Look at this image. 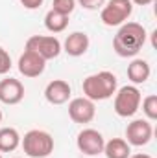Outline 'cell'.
Segmentation results:
<instances>
[{
    "label": "cell",
    "instance_id": "6da1fadb",
    "mask_svg": "<svg viewBox=\"0 0 157 158\" xmlns=\"http://www.w3.org/2000/svg\"><path fill=\"white\" fill-rule=\"evenodd\" d=\"M146 42V30L139 22H126L113 39V50L120 57H135Z\"/></svg>",
    "mask_w": 157,
    "mask_h": 158
},
{
    "label": "cell",
    "instance_id": "7a4b0ae2",
    "mask_svg": "<svg viewBox=\"0 0 157 158\" xmlns=\"http://www.w3.org/2000/svg\"><path fill=\"white\" fill-rule=\"evenodd\" d=\"M117 92V76L104 70L83 79V94L91 101L109 99Z\"/></svg>",
    "mask_w": 157,
    "mask_h": 158
},
{
    "label": "cell",
    "instance_id": "3957f363",
    "mask_svg": "<svg viewBox=\"0 0 157 158\" xmlns=\"http://www.w3.org/2000/svg\"><path fill=\"white\" fill-rule=\"evenodd\" d=\"M24 153L30 158H46L54 151V138L41 129H32L20 140Z\"/></svg>",
    "mask_w": 157,
    "mask_h": 158
},
{
    "label": "cell",
    "instance_id": "277c9868",
    "mask_svg": "<svg viewBox=\"0 0 157 158\" xmlns=\"http://www.w3.org/2000/svg\"><path fill=\"white\" fill-rule=\"evenodd\" d=\"M115 94H117L115 96V105H113L115 112L120 118H131L141 107V101H142L141 90L133 85H126Z\"/></svg>",
    "mask_w": 157,
    "mask_h": 158
},
{
    "label": "cell",
    "instance_id": "5b68a950",
    "mask_svg": "<svg viewBox=\"0 0 157 158\" xmlns=\"http://www.w3.org/2000/svg\"><path fill=\"white\" fill-rule=\"evenodd\" d=\"M133 13V4L131 0H109L100 13V19L105 26H120L124 24Z\"/></svg>",
    "mask_w": 157,
    "mask_h": 158
},
{
    "label": "cell",
    "instance_id": "8992f818",
    "mask_svg": "<svg viewBox=\"0 0 157 158\" xmlns=\"http://www.w3.org/2000/svg\"><path fill=\"white\" fill-rule=\"evenodd\" d=\"M26 50L35 52L44 61H50L61 53V42L59 39L50 37V35H34L26 40Z\"/></svg>",
    "mask_w": 157,
    "mask_h": 158
},
{
    "label": "cell",
    "instance_id": "52a82bcc",
    "mask_svg": "<svg viewBox=\"0 0 157 158\" xmlns=\"http://www.w3.org/2000/svg\"><path fill=\"white\" fill-rule=\"evenodd\" d=\"M76 145H78V149L83 155L96 156V155L104 153L105 140L96 129H83L78 134V138H76Z\"/></svg>",
    "mask_w": 157,
    "mask_h": 158
},
{
    "label": "cell",
    "instance_id": "ba28073f",
    "mask_svg": "<svg viewBox=\"0 0 157 158\" xmlns=\"http://www.w3.org/2000/svg\"><path fill=\"white\" fill-rule=\"evenodd\" d=\"M152 134H154V129H152V123L148 119H133L126 127L128 143L129 145H135V147L146 145L152 140Z\"/></svg>",
    "mask_w": 157,
    "mask_h": 158
},
{
    "label": "cell",
    "instance_id": "9c48e42d",
    "mask_svg": "<svg viewBox=\"0 0 157 158\" xmlns=\"http://www.w3.org/2000/svg\"><path fill=\"white\" fill-rule=\"evenodd\" d=\"M94 114H96L94 101L87 99L85 96L83 98H74L69 103V116L74 123H91L94 119Z\"/></svg>",
    "mask_w": 157,
    "mask_h": 158
},
{
    "label": "cell",
    "instance_id": "30bf717a",
    "mask_svg": "<svg viewBox=\"0 0 157 158\" xmlns=\"http://www.w3.org/2000/svg\"><path fill=\"white\" fill-rule=\"evenodd\" d=\"M44 66H46V61L35 52L24 50V53L19 57V72L24 77H39L44 72Z\"/></svg>",
    "mask_w": 157,
    "mask_h": 158
},
{
    "label": "cell",
    "instance_id": "8fae6325",
    "mask_svg": "<svg viewBox=\"0 0 157 158\" xmlns=\"http://www.w3.org/2000/svg\"><path fill=\"white\" fill-rule=\"evenodd\" d=\"M24 98V86L19 79L7 77L0 81V101L4 105H17Z\"/></svg>",
    "mask_w": 157,
    "mask_h": 158
},
{
    "label": "cell",
    "instance_id": "7c38bea8",
    "mask_svg": "<svg viewBox=\"0 0 157 158\" xmlns=\"http://www.w3.org/2000/svg\"><path fill=\"white\" fill-rule=\"evenodd\" d=\"M44 98L52 105H63L70 98V85L63 79H54L44 88Z\"/></svg>",
    "mask_w": 157,
    "mask_h": 158
},
{
    "label": "cell",
    "instance_id": "4fadbf2b",
    "mask_svg": "<svg viewBox=\"0 0 157 158\" xmlns=\"http://www.w3.org/2000/svg\"><path fill=\"white\" fill-rule=\"evenodd\" d=\"M89 50V35L83 31H74L65 40V52L72 57H79Z\"/></svg>",
    "mask_w": 157,
    "mask_h": 158
},
{
    "label": "cell",
    "instance_id": "5bb4252c",
    "mask_svg": "<svg viewBox=\"0 0 157 158\" xmlns=\"http://www.w3.org/2000/svg\"><path fill=\"white\" fill-rule=\"evenodd\" d=\"M150 74H152V68L144 59H135V61H131L128 64V77L135 85L146 83L150 79Z\"/></svg>",
    "mask_w": 157,
    "mask_h": 158
},
{
    "label": "cell",
    "instance_id": "9a60e30c",
    "mask_svg": "<svg viewBox=\"0 0 157 158\" xmlns=\"http://www.w3.org/2000/svg\"><path fill=\"white\" fill-rule=\"evenodd\" d=\"M104 153H105L107 158H129L131 156V147H129V143L126 140L113 138V140L105 142Z\"/></svg>",
    "mask_w": 157,
    "mask_h": 158
},
{
    "label": "cell",
    "instance_id": "2e32d148",
    "mask_svg": "<svg viewBox=\"0 0 157 158\" xmlns=\"http://www.w3.org/2000/svg\"><path fill=\"white\" fill-rule=\"evenodd\" d=\"M20 145V134L13 127L0 129V153H11Z\"/></svg>",
    "mask_w": 157,
    "mask_h": 158
},
{
    "label": "cell",
    "instance_id": "e0dca14e",
    "mask_svg": "<svg viewBox=\"0 0 157 158\" xmlns=\"http://www.w3.org/2000/svg\"><path fill=\"white\" fill-rule=\"evenodd\" d=\"M67 26H69V17H67V15H61V13L54 11V9H50V11L46 13V17H44V28H46L48 31H52V33H61V31L67 30Z\"/></svg>",
    "mask_w": 157,
    "mask_h": 158
},
{
    "label": "cell",
    "instance_id": "ac0fdd59",
    "mask_svg": "<svg viewBox=\"0 0 157 158\" xmlns=\"http://www.w3.org/2000/svg\"><path fill=\"white\" fill-rule=\"evenodd\" d=\"M142 112L146 114V118L148 119H157V96H148V98H144V101H142Z\"/></svg>",
    "mask_w": 157,
    "mask_h": 158
},
{
    "label": "cell",
    "instance_id": "d6986e66",
    "mask_svg": "<svg viewBox=\"0 0 157 158\" xmlns=\"http://www.w3.org/2000/svg\"><path fill=\"white\" fill-rule=\"evenodd\" d=\"M76 7V0H54L52 2V9L61 13V15H70Z\"/></svg>",
    "mask_w": 157,
    "mask_h": 158
},
{
    "label": "cell",
    "instance_id": "ffe728a7",
    "mask_svg": "<svg viewBox=\"0 0 157 158\" xmlns=\"http://www.w3.org/2000/svg\"><path fill=\"white\" fill-rule=\"evenodd\" d=\"M9 70H11V57H9V53L0 46V76L7 74Z\"/></svg>",
    "mask_w": 157,
    "mask_h": 158
},
{
    "label": "cell",
    "instance_id": "44dd1931",
    "mask_svg": "<svg viewBox=\"0 0 157 158\" xmlns=\"http://www.w3.org/2000/svg\"><path fill=\"white\" fill-rule=\"evenodd\" d=\"M79 6H83L85 9H98L105 4V0H78Z\"/></svg>",
    "mask_w": 157,
    "mask_h": 158
},
{
    "label": "cell",
    "instance_id": "7402d4cb",
    "mask_svg": "<svg viewBox=\"0 0 157 158\" xmlns=\"http://www.w3.org/2000/svg\"><path fill=\"white\" fill-rule=\"evenodd\" d=\"M43 2L44 0H20V4L26 7V9H37L43 6Z\"/></svg>",
    "mask_w": 157,
    "mask_h": 158
},
{
    "label": "cell",
    "instance_id": "603a6c76",
    "mask_svg": "<svg viewBox=\"0 0 157 158\" xmlns=\"http://www.w3.org/2000/svg\"><path fill=\"white\" fill-rule=\"evenodd\" d=\"M154 0H131V4H137V6H148L152 4Z\"/></svg>",
    "mask_w": 157,
    "mask_h": 158
},
{
    "label": "cell",
    "instance_id": "cb8c5ba5",
    "mask_svg": "<svg viewBox=\"0 0 157 158\" xmlns=\"http://www.w3.org/2000/svg\"><path fill=\"white\" fill-rule=\"evenodd\" d=\"M129 158H152V156L146 155V153H139V155H133V156H129Z\"/></svg>",
    "mask_w": 157,
    "mask_h": 158
},
{
    "label": "cell",
    "instance_id": "d4e9b609",
    "mask_svg": "<svg viewBox=\"0 0 157 158\" xmlns=\"http://www.w3.org/2000/svg\"><path fill=\"white\" fill-rule=\"evenodd\" d=\"M2 118H4V116H2V110H0V123H2Z\"/></svg>",
    "mask_w": 157,
    "mask_h": 158
},
{
    "label": "cell",
    "instance_id": "484cf974",
    "mask_svg": "<svg viewBox=\"0 0 157 158\" xmlns=\"http://www.w3.org/2000/svg\"><path fill=\"white\" fill-rule=\"evenodd\" d=\"M0 158H2V155H0Z\"/></svg>",
    "mask_w": 157,
    "mask_h": 158
}]
</instances>
